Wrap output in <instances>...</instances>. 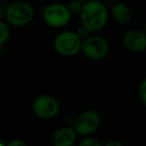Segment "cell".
Returning <instances> with one entry per match:
<instances>
[{
    "label": "cell",
    "instance_id": "30bf717a",
    "mask_svg": "<svg viewBox=\"0 0 146 146\" xmlns=\"http://www.w3.org/2000/svg\"><path fill=\"white\" fill-rule=\"evenodd\" d=\"M111 15L114 21L119 25H126L131 19L129 7L123 2H115L112 4Z\"/></svg>",
    "mask_w": 146,
    "mask_h": 146
},
{
    "label": "cell",
    "instance_id": "8992f818",
    "mask_svg": "<svg viewBox=\"0 0 146 146\" xmlns=\"http://www.w3.org/2000/svg\"><path fill=\"white\" fill-rule=\"evenodd\" d=\"M100 125V117L97 112L88 110L81 113L74 121L73 129L79 135H89L97 130Z\"/></svg>",
    "mask_w": 146,
    "mask_h": 146
},
{
    "label": "cell",
    "instance_id": "ac0fdd59",
    "mask_svg": "<svg viewBox=\"0 0 146 146\" xmlns=\"http://www.w3.org/2000/svg\"><path fill=\"white\" fill-rule=\"evenodd\" d=\"M77 1H80L81 3H85V2H87V1H89V0H77Z\"/></svg>",
    "mask_w": 146,
    "mask_h": 146
},
{
    "label": "cell",
    "instance_id": "6da1fadb",
    "mask_svg": "<svg viewBox=\"0 0 146 146\" xmlns=\"http://www.w3.org/2000/svg\"><path fill=\"white\" fill-rule=\"evenodd\" d=\"M108 9L99 0H89L85 2L80 12L82 26L89 32H97L106 25Z\"/></svg>",
    "mask_w": 146,
    "mask_h": 146
},
{
    "label": "cell",
    "instance_id": "9a60e30c",
    "mask_svg": "<svg viewBox=\"0 0 146 146\" xmlns=\"http://www.w3.org/2000/svg\"><path fill=\"white\" fill-rule=\"evenodd\" d=\"M6 146H27V145L24 141H22V140L16 139V140H12V141H10Z\"/></svg>",
    "mask_w": 146,
    "mask_h": 146
},
{
    "label": "cell",
    "instance_id": "e0dca14e",
    "mask_svg": "<svg viewBox=\"0 0 146 146\" xmlns=\"http://www.w3.org/2000/svg\"><path fill=\"white\" fill-rule=\"evenodd\" d=\"M4 13H5V10L3 9V7L0 5V19H1V17L4 15Z\"/></svg>",
    "mask_w": 146,
    "mask_h": 146
},
{
    "label": "cell",
    "instance_id": "5b68a950",
    "mask_svg": "<svg viewBox=\"0 0 146 146\" xmlns=\"http://www.w3.org/2000/svg\"><path fill=\"white\" fill-rule=\"evenodd\" d=\"M81 51L86 57L93 60L102 59L109 52V44L105 38L98 35L87 36L82 40Z\"/></svg>",
    "mask_w": 146,
    "mask_h": 146
},
{
    "label": "cell",
    "instance_id": "277c9868",
    "mask_svg": "<svg viewBox=\"0 0 146 146\" xmlns=\"http://www.w3.org/2000/svg\"><path fill=\"white\" fill-rule=\"evenodd\" d=\"M43 20L47 25L53 28H59L69 22L71 12L68 6L61 3H53L43 9Z\"/></svg>",
    "mask_w": 146,
    "mask_h": 146
},
{
    "label": "cell",
    "instance_id": "5bb4252c",
    "mask_svg": "<svg viewBox=\"0 0 146 146\" xmlns=\"http://www.w3.org/2000/svg\"><path fill=\"white\" fill-rule=\"evenodd\" d=\"M79 146H102L100 144L99 141H97L96 139L94 138H90V137H87V138H84L80 141L79 143Z\"/></svg>",
    "mask_w": 146,
    "mask_h": 146
},
{
    "label": "cell",
    "instance_id": "2e32d148",
    "mask_svg": "<svg viewBox=\"0 0 146 146\" xmlns=\"http://www.w3.org/2000/svg\"><path fill=\"white\" fill-rule=\"evenodd\" d=\"M104 146H123V145L118 141H109V142H107Z\"/></svg>",
    "mask_w": 146,
    "mask_h": 146
},
{
    "label": "cell",
    "instance_id": "ffe728a7",
    "mask_svg": "<svg viewBox=\"0 0 146 146\" xmlns=\"http://www.w3.org/2000/svg\"><path fill=\"white\" fill-rule=\"evenodd\" d=\"M0 146H4V145H3V144H2V143H0Z\"/></svg>",
    "mask_w": 146,
    "mask_h": 146
},
{
    "label": "cell",
    "instance_id": "d6986e66",
    "mask_svg": "<svg viewBox=\"0 0 146 146\" xmlns=\"http://www.w3.org/2000/svg\"><path fill=\"white\" fill-rule=\"evenodd\" d=\"M144 31H145V33H146V22H145V25H144Z\"/></svg>",
    "mask_w": 146,
    "mask_h": 146
},
{
    "label": "cell",
    "instance_id": "8fae6325",
    "mask_svg": "<svg viewBox=\"0 0 146 146\" xmlns=\"http://www.w3.org/2000/svg\"><path fill=\"white\" fill-rule=\"evenodd\" d=\"M10 35V28L5 22L0 21V46L4 44L9 38Z\"/></svg>",
    "mask_w": 146,
    "mask_h": 146
},
{
    "label": "cell",
    "instance_id": "7c38bea8",
    "mask_svg": "<svg viewBox=\"0 0 146 146\" xmlns=\"http://www.w3.org/2000/svg\"><path fill=\"white\" fill-rule=\"evenodd\" d=\"M138 94L141 102L146 106V78L142 79L138 86Z\"/></svg>",
    "mask_w": 146,
    "mask_h": 146
},
{
    "label": "cell",
    "instance_id": "7a4b0ae2",
    "mask_svg": "<svg viewBox=\"0 0 146 146\" xmlns=\"http://www.w3.org/2000/svg\"><path fill=\"white\" fill-rule=\"evenodd\" d=\"M4 15L8 23L20 27L27 25L32 21L34 17V10L28 3L17 1L10 3L5 8Z\"/></svg>",
    "mask_w": 146,
    "mask_h": 146
},
{
    "label": "cell",
    "instance_id": "4fadbf2b",
    "mask_svg": "<svg viewBox=\"0 0 146 146\" xmlns=\"http://www.w3.org/2000/svg\"><path fill=\"white\" fill-rule=\"evenodd\" d=\"M84 3H81L80 1H77V0H73L69 3L68 8L70 10L71 13H80L82 10V7H83Z\"/></svg>",
    "mask_w": 146,
    "mask_h": 146
},
{
    "label": "cell",
    "instance_id": "9c48e42d",
    "mask_svg": "<svg viewBox=\"0 0 146 146\" xmlns=\"http://www.w3.org/2000/svg\"><path fill=\"white\" fill-rule=\"evenodd\" d=\"M76 132L71 127H62L55 132L53 136L54 146H72L75 143Z\"/></svg>",
    "mask_w": 146,
    "mask_h": 146
},
{
    "label": "cell",
    "instance_id": "52a82bcc",
    "mask_svg": "<svg viewBox=\"0 0 146 146\" xmlns=\"http://www.w3.org/2000/svg\"><path fill=\"white\" fill-rule=\"evenodd\" d=\"M33 111L38 117L49 119L58 114L59 104L52 96L41 95L37 97L33 103Z\"/></svg>",
    "mask_w": 146,
    "mask_h": 146
},
{
    "label": "cell",
    "instance_id": "3957f363",
    "mask_svg": "<svg viewBox=\"0 0 146 146\" xmlns=\"http://www.w3.org/2000/svg\"><path fill=\"white\" fill-rule=\"evenodd\" d=\"M54 46L57 52L63 56H74L81 51L82 39L77 33L64 31L56 36Z\"/></svg>",
    "mask_w": 146,
    "mask_h": 146
},
{
    "label": "cell",
    "instance_id": "ba28073f",
    "mask_svg": "<svg viewBox=\"0 0 146 146\" xmlns=\"http://www.w3.org/2000/svg\"><path fill=\"white\" fill-rule=\"evenodd\" d=\"M123 45L131 52L140 53L146 51V33L144 30L133 29L125 33L123 36Z\"/></svg>",
    "mask_w": 146,
    "mask_h": 146
}]
</instances>
